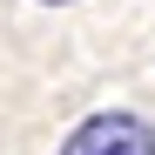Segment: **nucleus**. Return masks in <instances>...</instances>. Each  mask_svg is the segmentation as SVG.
I'll use <instances>...</instances> for the list:
<instances>
[{
    "label": "nucleus",
    "instance_id": "obj_1",
    "mask_svg": "<svg viewBox=\"0 0 155 155\" xmlns=\"http://www.w3.org/2000/svg\"><path fill=\"white\" fill-rule=\"evenodd\" d=\"M68 148L74 155H101V148H115V155H148L155 148V128L142 121V115H94V121H81L68 135Z\"/></svg>",
    "mask_w": 155,
    "mask_h": 155
},
{
    "label": "nucleus",
    "instance_id": "obj_2",
    "mask_svg": "<svg viewBox=\"0 0 155 155\" xmlns=\"http://www.w3.org/2000/svg\"><path fill=\"white\" fill-rule=\"evenodd\" d=\"M47 7H68V0H47Z\"/></svg>",
    "mask_w": 155,
    "mask_h": 155
}]
</instances>
